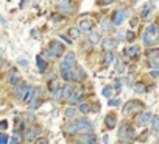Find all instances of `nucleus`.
Segmentation results:
<instances>
[{
  "label": "nucleus",
  "instance_id": "1",
  "mask_svg": "<svg viewBox=\"0 0 159 144\" xmlns=\"http://www.w3.org/2000/svg\"><path fill=\"white\" fill-rule=\"evenodd\" d=\"M91 130H92V122H89V121H86V119L76 121V122H73L72 125H69L67 129H65L67 133H84V135Z\"/></svg>",
  "mask_w": 159,
  "mask_h": 144
},
{
  "label": "nucleus",
  "instance_id": "2",
  "mask_svg": "<svg viewBox=\"0 0 159 144\" xmlns=\"http://www.w3.org/2000/svg\"><path fill=\"white\" fill-rule=\"evenodd\" d=\"M140 111H144V103L139 102V100H130L123 107V114L125 116H134V114L139 116Z\"/></svg>",
  "mask_w": 159,
  "mask_h": 144
},
{
  "label": "nucleus",
  "instance_id": "3",
  "mask_svg": "<svg viewBox=\"0 0 159 144\" xmlns=\"http://www.w3.org/2000/svg\"><path fill=\"white\" fill-rule=\"evenodd\" d=\"M156 38H159V27L156 24H151L147 27V30L144 33V42L147 46H151L156 41Z\"/></svg>",
  "mask_w": 159,
  "mask_h": 144
},
{
  "label": "nucleus",
  "instance_id": "4",
  "mask_svg": "<svg viewBox=\"0 0 159 144\" xmlns=\"http://www.w3.org/2000/svg\"><path fill=\"white\" fill-rule=\"evenodd\" d=\"M119 136L122 138V140L131 141V140L134 138V130H133V127H130L128 124H122V127H120V130H119Z\"/></svg>",
  "mask_w": 159,
  "mask_h": 144
},
{
  "label": "nucleus",
  "instance_id": "5",
  "mask_svg": "<svg viewBox=\"0 0 159 144\" xmlns=\"http://www.w3.org/2000/svg\"><path fill=\"white\" fill-rule=\"evenodd\" d=\"M58 8L63 14H72L73 13L72 0H58Z\"/></svg>",
  "mask_w": 159,
  "mask_h": 144
},
{
  "label": "nucleus",
  "instance_id": "6",
  "mask_svg": "<svg viewBox=\"0 0 159 144\" xmlns=\"http://www.w3.org/2000/svg\"><path fill=\"white\" fill-rule=\"evenodd\" d=\"M76 63V60H75V55L72 52H67L64 55V61L61 64V69H73V66Z\"/></svg>",
  "mask_w": 159,
  "mask_h": 144
},
{
  "label": "nucleus",
  "instance_id": "7",
  "mask_svg": "<svg viewBox=\"0 0 159 144\" xmlns=\"http://www.w3.org/2000/svg\"><path fill=\"white\" fill-rule=\"evenodd\" d=\"M48 50L52 52V55L55 58L56 57H61L63 52H64V47H63V44L61 42H58V41H52L50 44H48Z\"/></svg>",
  "mask_w": 159,
  "mask_h": 144
},
{
  "label": "nucleus",
  "instance_id": "8",
  "mask_svg": "<svg viewBox=\"0 0 159 144\" xmlns=\"http://www.w3.org/2000/svg\"><path fill=\"white\" fill-rule=\"evenodd\" d=\"M125 17H127V11H125V9H119V11H116V13L112 14V19L111 20H112L114 25H120Z\"/></svg>",
  "mask_w": 159,
  "mask_h": 144
},
{
  "label": "nucleus",
  "instance_id": "9",
  "mask_svg": "<svg viewBox=\"0 0 159 144\" xmlns=\"http://www.w3.org/2000/svg\"><path fill=\"white\" fill-rule=\"evenodd\" d=\"M78 27H80V30L84 31V33H92V27H94V24H92L87 17H83V19L80 20Z\"/></svg>",
  "mask_w": 159,
  "mask_h": 144
},
{
  "label": "nucleus",
  "instance_id": "10",
  "mask_svg": "<svg viewBox=\"0 0 159 144\" xmlns=\"http://www.w3.org/2000/svg\"><path fill=\"white\" fill-rule=\"evenodd\" d=\"M151 119H153L151 113H142L136 118V122H137V125H145L147 122H150Z\"/></svg>",
  "mask_w": 159,
  "mask_h": 144
},
{
  "label": "nucleus",
  "instance_id": "11",
  "mask_svg": "<svg viewBox=\"0 0 159 144\" xmlns=\"http://www.w3.org/2000/svg\"><path fill=\"white\" fill-rule=\"evenodd\" d=\"M41 133V129L39 127H35L33 130H28V132H25V140L27 141H35V140H37V135Z\"/></svg>",
  "mask_w": 159,
  "mask_h": 144
},
{
  "label": "nucleus",
  "instance_id": "12",
  "mask_svg": "<svg viewBox=\"0 0 159 144\" xmlns=\"http://www.w3.org/2000/svg\"><path fill=\"white\" fill-rule=\"evenodd\" d=\"M80 144H97V138L92 133H89V135L86 133L83 136H80Z\"/></svg>",
  "mask_w": 159,
  "mask_h": 144
},
{
  "label": "nucleus",
  "instance_id": "13",
  "mask_svg": "<svg viewBox=\"0 0 159 144\" xmlns=\"http://www.w3.org/2000/svg\"><path fill=\"white\" fill-rule=\"evenodd\" d=\"M75 69H61V77L65 81H72L75 79V74H73Z\"/></svg>",
  "mask_w": 159,
  "mask_h": 144
},
{
  "label": "nucleus",
  "instance_id": "14",
  "mask_svg": "<svg viewBox=\"0 0 159 144\" xmlns=\"http://www.w3.org/2000/svg\"><path fill=\"white\" fill-rule=\"evenodd\" d=\"M151 13H153V5L151 3H147L144 8H142V11H140V17L142 19H148L150 16H151Z\"/></svg>",
  "mask_w": 159,
  "mask_h": 144
},
{
  "label": "nucleus",
  "instance_id": "15",
  "mask_svg": "<svg viewBox=\"0 0 159 144\" xmlns=\"http://www.w3.org/2000/svg\"><path fill=\"white\" fill-rule=\"evenodd\" d=\"M105 124H106L108 129H112V127H116V124H117V118H116V114H114V113L108 114L106 118H105Z\"/></svg>",
  "mask_w": 159,
  "mask_h": 144
},
{
  "label": "nucleus",
  "instance_id": "16",
  "mask_svg": "<svg viewBox=\"0 0 159 144\" xmlns=\"http://www.w3.org/2000/svg\"><path fill=\"white\" fill-rule=\"evenodd\" d=\"M36 66H37V69H39L41 72H44L47 69V61L41 57V55H37V57H36Z\"/></svg>",
  "mask_w": 159,
  "mask_h": 144
},
{
  "label": "nucleus",
  "instance_id": "17",
  "mask_svg": "<svg viewBox=\"0 0 159 144\" xmlns=\"http://www.w3.org/2000/svg\"><path fill=\"white\" fill-rule=\"evenodd\" d=\"M114 60H116V55H114V52H106L105 53V60H103V64H105V66H111Z\"/></svg>",
  "mask_w": 159,
  "mask_h": 144
},
{
  "label": "nucleus",
  "instance_id": "18",
  "mask_svg": "<svg viewBox=\"0 0 159 144\" xmlns=\"http://www.w3.org/2000/svg\"><path fill=\"white\" fill-rule=\"evenodd\" d=\"M127 55L128 57H131V58H136L139 55V52H140V49H139V46H133V47H130V49H127Z\"/></svg>",
  "mask_w": 159,
  "mask_h": 144
},
{
  "label": "nucleus",
  "instance_id": "19",
  "mask_svg": "<svg viewBox=\"0 0 159 144\" xmlns=\"http://www.w3.org/2000/svg\"><path fill=\"white\" fill-rule=\"evenodd\" d=\"M28 91H30V86L28 85H22L17 91H16V94H17V97H20V99H24L27 94H28Z\"/></svg>",
  "mask_w": 159,
  "mask_h": 144
},
{
  "label": "nucleus",
  "instance_id": "20",
  "mask_svg": "<svg viewBox=\"0 0 159 144\" xmlns=\"http://www.w3.org/2000/svg\"><path fill=\"white\" fill-rule=\"evenodd\" d=\"M8 81L11 83V85H17V83H20V77H19V74H16V72H9Z\"/></svg>",
  "mask_w": 159,
  "mask_h": 144
},
{
  "label": "nucleus",
  "instance_id": "21",
  "mask_svg": "<svg viewBox=\"0 0 159 144\" xmlns=\"http://www.w3.org/2000/svg\"><path fill=\"white\" fill-rule=\"evenodd\" d=\"M81 97H83V92H73L72 96H70V99H69V103H70V105L78 103V102L81 100Z\"/></svg>",
  "mask_w": 159,
  "mask_h": 144
},
{
  "label": "nucleus",
  "instance_id": "22",
  "mask_svg": "<svg viewBox=\"0 0 159 144\" xmlns=\"http://www.w3.org/2000/svg\"><path fill=\"white\" fill-rule=\"evenodd\" d=\"M72 94H73V88L67 85V86H64V88H63V97H61V99H67V100H69Z\"/></svg>",
  "mask_w": 159,
  "mask_h": 144
},
{
  "label": "nucleus",
  "instance_id": "23",
  "mask_svg": "<svg viewBox=\"0 0 159 144\" xmlns=\"http://www.w3.org/2000/svg\"><path fill=\"white\" fill-rule=\"evenodd\" d=\"M73 74H75V79L80 80V81H83V80L86 79V72L81 69V68H76V72L73 71Z\"/></svg>",
  "mask_w": 159,
  "mask_h": 144
},
{
  "label": "nucleus",
  "instance_id": "24",
  "mask_svg": "<svg viewBox=\"0 0 159 144\" xmlns=\"http://www.w3.org/2000/svg\"><path fill=\"white\" fill-rule=\"evenodd\" d=\"M103 47H105L108 52H112V49L116 47V42H114L112 39H105L103 41Z\"/></svg>",
  "mask_w": 159,
  "mask_h": 144
},
{
  "label": "nucleus",
  "instance_id": "25",
  "mask_svg": "<svg viewBox=\"0 0 159 144\" xmlns=\"http://www.w3.org/2000/svg\"><path fill=\"white\" fill-rule=\"evenodd\" d=\"M48 89H50L53 94L59 89V85H58V80H56V79H53V80L48 81Z\"/></svg>",
  "mask_w": 159,
  "mask_h": 144
},
{
  "label": "nucleus",
  "instance_id": "26",
  "mask_svg": "<svg viewBox=\"0 0 159 144\" xmlns=\"http://www.w3.org/2000/svg\"><path fill=\"white\" fill-rule=\"evenodd\" d=\"M134 91L137 92V94H142V92H145V83H142V81H137L134 85Z\"/></svg>",
  "mask_w": 159,
  "mask_h": 144
},
{
  "label": "nucleus",
  "instance_id": "27",
  "mask_svg": "<svg viewBox=\"0 0 159 144\" xmlns=\"http://www.w3.org/2000/svg\"><path fill=\"white\" fill-rule=\"evenodd\" d=\"M35 96H36V89H33V88H30L28 94H27V96H25L24 99H22V100H24V102H30V100H31V99L35 97ZM33 100H35V99H33Z\"/></svg>",
  "mask_w": 159,
  "mask_h": 144
},
{
  "label": "nucleus",
  "instance_id": "28",
  "mask_svg": "<svg viewBox=\"0 0 159 144\" xmlns=\"http://www.w3.org/2000/svg\"><path fill=\"white\" fill-rule=\"evenodd\" d=\"M147 57L148 58H158L159 57V49H148V50H147Z\"/></svg>",
  "mask_w": 159,
  "mask_h": 144
},
{
  "label": "nucleus",
  "instance_id": "29",
  "mask_svg": "<svg viewBox=\"0 0 159 144\" xmlns=\"http://www.w3.org/2000/svg\"><path fill=\"white\" fill-rule=\"evenodd\" d=\"M80 31H81L80 28H75V27H72V28L69 30V36L72 38V39H76V38L80 36Z\"/></svg>",
  "mask_w": 159,
  "mask_h": 144
},
{
  "label": "nucleus",
  "instance_id": "30",
  "mask_svg": "<svg viewBox=\"0 0 159 144\" xmlns=\"http://www.w3.org/2000/svg\"><path fill=\"white\" fill-rule=\"evenodd\" d=\"M151 130L153 132L159 130V118H158V116H153V119H151Z\"/></svg>",
  "mask_w": 159,
  "mask_h": 144
},
{
  "label": "nucleus",
  "instance_id": "31",
  "mask_svg": "<svg viewBox=\"0 0 159 144\" xmlns=\"http://www.w3.org/2000/svg\"><path fill=\"white\" fill-rule=\"evenodd\" d=\"M75 114H76V110L75 108H69L67 111H65V118L72 119V118H75Z\"/></svg>",
  "mask_w": 159,
  "mask_h": 144
},
{
  "label": "nucleus",
  "instance_id": "32",
  "mask_svg": "<svg viewBox=\"0 0 159 144\" xmlns=\"http://www.w3.org/2000/svg\"><path fill=\"white\" fill-rule=\"evenodd\" d=\"M98 41H100V35H98V33L97 31H92L91 33V42H98Z\"/></svg>",
  "mask_w": 159,
  "mask_h": 144
},
{
  "label": "nucleus",
  "instance_id": "33",
  "mask_svg": "<svg viewBox=\"0 0 159 144\" xmlns=\"http://www.w3.org/2000/svg\"><path fill=\"white\" fill-rule=\"evenodd\" d=\"M31 102H33V103H30V108L31 110H36L37 107H41V103H42L39 99H35V100H31Z\"/></svg>",
  "mask_w": 159,
  "mask_h": 144
},
{
  "label": "nucleus",
  "instance_id": "34",
  "mask_svg": "<svg viewBox=\"0 0 159 144\" xmlns=\"http://www.w3.org/2000/svg\"><path fill=\"white\" fill-rule=\"evenodd\" d=\"M80 110H81V113H89L91 111V105L89 103H81Z\"/></svg>",
  "mask_w": 159,
  "mask_h": 144
},
{
  "label": "nucleus",
  "instance_id": "35",
  "mask_svg": "<svg viewBox=\"0 0 159 144\" xmlns=\"http://www.w3.org/2000/svg\"><path fill=\"white\" fill-rule=\"evenodd\" d=\"M116 69H117V72H123V71H125V66H123V61H122V60H117Z\"/></svg>",
  "mask_w": 159,
  "mask_h": 144
},
{
  "label": "nucleus",
  "instance_id": "36",
  "mask_svg": "<svg viewBox=\"0 0 159 144\" xmlns=\"http://www.w3.org/2000/svg\"><path fill=\"white\" fill-rule=\"evenodd\" d=\"M120 89H122V81H120V80L117 79L116 81H114V91H117V92H119Z\"/></svg>",
  "mask_w": 159,
  "mask_h": 144
},
{
  "label": "nucleus",
  "instance_id": "37",
  "mask_svg": "<svg viewBox=\"0 0 159 144\" xmlns=\"http://www.w3.org/2000/svg\"><path fill=\"white\" fill-rule=\"evenodd\" d=\"M108 103H109V107H119V105H120V99H111Z\"/></svg>",
  "mask_w": 159,
  "mask_h": 144
},
{
  "label": "nucleus",
  "instance_id": "38",
  "mask_svg": "<svg viewBox=\"0 0 159 144\" xmlns=\"http://www.w3.org/2000/svg\"><path fill=\"white\" fill-rule=\"evenodd\" d=\"M101 28H103V31H109V30H111V27H109V20H103L101 22Z\"/></svg>",
  "mask_w": 159,
  "mask_h": 144
},
{
  "label": "nucleus",
  "instance_id": "39",
  "mask_svg": "<svg viewBox=\"0 0 159 144\" xmlns=\"http://www.w3.org/2000/svg\"><path fill=\"white\" fill-rule=\"evenodd\" d=\"M112 94V88L111 86H106L105 89H103V96H106V97H109Z\"/></svg>",
  "mask_w": 159,
  "mask_h": 144
},
{
  "label": "nucleus",
  "instance_id": "40",
  "mask_svg": "<svg viewBox=\"0 0 159 144\" xmlns=\"http://www.w3.org/2000/svg\"><path fill=\"white\" fill-rule=\"evenodd\" d=\"M25 129V122H22V121H17V124H16V130L20 132V130H24Z\"/></svg>",
  "mask_w": 159,
  "mask_h": 144
},
{
  "label": "nucleus",
  "instance_id": "41",
  "mask_svg": "<svg viewBox=\"0 0 159 144\" xmlns=\"http://www.w3.org/2000/svg\"><path fill=\"white\" fill-rule=\"evenodd\" d=\"M20 143V136L19 135H13V138H11V144H19Z\"/></svg>",
  "mask_w": 159,
  "mask_h": 144
},
{
  "label": "nucleus",
  "instance_id": "42",
  "mask_svg": "<svg viewBox=\"0 0 159 144\" xmlns=\"http://www.w3.org/2000/svg\"><path fill=\"white\" fill-rule=\"evenodd\" d=\"M150 68L151 69H159V60H153L150 63Z\"/></svg>",
  "mask_w": 159,
  "mask_h": 144
},
{
  "label": "nucleus",
  "instance_id": "43",
  "mask_svg": "<svg viewBox=\"0 0 159 144\" xmlns=\"http://www.w3.org/2000/svg\"><path fill=\"white\" fill-rule=\"evenodd\" d=\"M35 144H48V141H47V138H37V140L35 141Z\"/></svg>",
  "mask_w": 159,
  "mask_h": 144
},
{
  "label": "nucleus",
  "instance_id": "44",
  "mask_svg": "<svg viewBox=\"0 0 159 144\" xmlns=\"http://www.w3.org/2000/svg\"><path fill=\"white\" fill-rule=\"evenodd\" d=\"M0 144H8V136L5 135V133L0 135Z\"/></svg>",
  "mask_w": 159,
  "mask_h": 144
},
{
  "label": "nucleus",
  "instance_id": "45",
  "mask_svg": "<svg viewBox=\"0 0 159 144\" xmlns=\"http://www.w3.org/2000/svg\"><path fill=\"white\" fill-rule=\"evenodd\" d=\"M52 20L53 22H59V20H63V16L61 14H53L52 16Z\"/></svg>",
  "mask_w": 159,
  "mask_h": 144
},
{
  "label": "nucleus",
  "instance_id": "46",
  "mask_svg": "<svg viewBox=\"0 0 159 144\" xmlns=\"http://www.w3.org/2000/svg\"><path fill=\"white\" fill-rule=\"evenodd\" d=\"M59 38H61V39H64L65 44H72V38H67V36H64V35H61Z\"/></svg>",
  "mask_w": 159,
  "mask_h": 144
},
{
  "label": "nucleus",
  "instance_id": "47",
  "mask_svg": "<svg viewBox=\"0 0 159 144\" xmlns=\"http://www.w3.org/2000/svg\"><path fill=\"white\" fill-rule=\"evenodd\" d=\"M127 38H128V41H134V38H136V35L133 31H128L127 33Z\"/></svg>",
  "mask_w": 159,
  "mask_h": 144
},
{
  "label": "nucleus",
  "instance_id": "48",
  "mask_svg": "<svg viewBox=\"0 0 159 144\" xmlns=\"http://www.w3.org/2000/svg\"><path fill=\"white\" fill-rule=\"evenodd\" d=\"M0 129H2V130L8 129V122H6V121H2V122H0Z\"/></svg>",
  "mask_w": 159,
  "mask_h": 144
},
{
  "label": "nucleus",
  "instance_id": "49",
  "mask_svg": "<svg viewBox=\"0 0 159 144\" xmlns=\"http://www.w3.org/2000/svg\"><path fill=\"white\" fill-rule=\"evenodd\" d=\"M147 135H148V132H144L140 136H139V141H145V138H147Z\"/></svg>",
  "mask_w": 159,
  "mask_h": 144
},
{
  "label": "nucleus",
  "instance_id": "50",
  "mask_svg": "<svg viewBox=\"0 0 159 144\" xmlns=\"http://www.w3.org/2000/svg\"><path fill=\"white\" fill-rule=\"evenodd\" d=\"M150 75L153 77V79H158V77H159V71H151Z\"/></svg>",
  "mask_w": 159,
  "mask_h": 144
},
{
  "label": "nucleus",
  "instance_id": "51",
  "mask_svg": "<svg viewBox=\"0 0 159 144\" xmlns=\"http://www.w3.org/2000/svg\"><path fill=\"white\" fill-rule=\"evenodd\" d=\"M19 63L24 66V68H27V66H28V61H27V60H19Z\"/></svg>",
  "mask_w": 159,
  "mask_h": 144
},
{
  "label": "nucleus",
  "instance_id": "52",
  "mask_svg": "<svg viewBox=\"0 0 159 144\" xmlns=\"http://www.w3.org/2000/svg\"><path fill=\"white\" fill-rule=\"evenodd\" d=\"M158 41H159V38H158Z\"/></svg>",
  "mask_w": 159,
  "mask_h": 144
}]
</instances>
